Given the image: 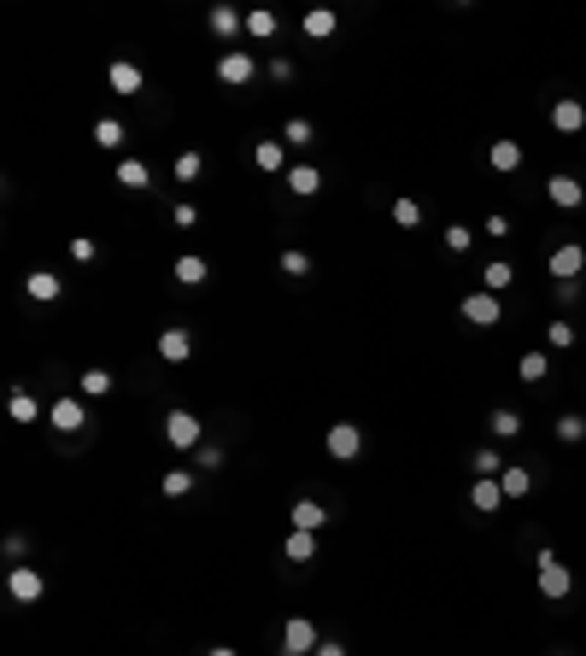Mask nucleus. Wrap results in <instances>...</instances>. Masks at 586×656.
I'll use <instances>...</instances> for the list:
<instances>
[{
    "instance_id": "nucleus-1",
    "label": "nucleus",
    "mask_w": 586,
    "mask_h": 656,
    "mask_svg": "<svg viewBox=\"0 0 586 656\" xmlns=\"http://www.w3.org/2000/svg\"><path fill=\"white\" fill-rule=\"evenodd\" d=\"M533 587H540V598H551V603H563L574 592V574H569V563L545 545L540 557H533Z\"/></svg>"
},
{
    "instance_id": "nucleus-2",
    "label": "nucleus",
    "mask_w": 586,
    "mask_h": 656,
    "mask_svg": "<svg viewBox=\"0 0 586 656\" xmlns=\"http://www.w3.org/2000/svg\"><path fill=\"white\" fill-rule=\"evenodd\" d=\"M458 317H463V322H475V328H499V322H504V299H499V294H487V288H475V294H463V299H458Z\"/></svg>"
},
{
    "instance_id": "nucleus-3",
    "label": "nucleus",
    "mask_w": 586,
    "mask_h": 656,
    "mask_svg": "<svg viewBox=\"0 0 586 656\" xmlns=\"http://www.w3.org/2000/svg\"><path fill=\"white\" fill-rule=\"evenodd\" d=\"M6 598L12 603H42L47 598L42 569H36V563H12V569H6Z\"/></svg>"
},
{
    "instance_id": "nucleus-4",
    "label": "nucleus",
    "mask_w": 586,
    "mask_h": 656,
    "mask_svg": "<svg viewBox=\"0 0 586 656\" xmlns=\"http://www.w3.org/2000/svg\"><path fill=\"white\" fill-rule=\"evenodd\" d=\"M165 446H176V451H199V446H206V428H199L194 410H170V417H165Z\"/></svg>"
},
{
    "instance_id": "nucleus-5",
    "label": "nucleus",
    "mask_w": 586,
    "mask_h": 656,
    "mask_svg": "<svg viewBox=\"0 0 586 656\" xmlns=\"http://www.w3.org/2000/svg\"><path fill=\"white\" fill-rule=\"evenodd\" d=\"M252 77H258V59H252L247 47H224V59H217V83H224V88H247Z\"/></svg>"
},
{
    "instance_id": "nucleus-6",
    "label": "nucleus",
    "mask_w": 586,
    "mask_h": 656,
    "mask_svg": "<svg viewBox=\"0 0 586 656\" xmlns=\"http://www.w3.org/2000/svg\"><path fill=\"white\" fill-rule=\"evenodd\" d=\"M47 422H53L59 433H83V428H88V422H94V417H88V405H83V399H77V393H59L53 405H47Z\"/></svg>"
},
{
    "instance_id": "nucleus-7",
    "label": "nucleus",
    "mask_w": 586,
    "mask_h": 656,
    "mask_svg": "<svg viewBox=\"0 0 586 656\" xmlns=\"http://www.w3.org/2000/svg\"><path fill=\"white\" fill-rule=\"evenodd\" d=\"M322 446H329L335 463H352V458H363V428L358 422H335V428L322 433Z\"/></svg>"
},
{
    "instance_id": "nucleus-8",
    "label": "nucleus",
    "mask_w": 586,
    "mask_h": 656,
    "mask_svg": "<svg viewBox=\"0 0 586 656\" xmlns=\"http://www.w3.org/2000/svg\"><path fill=\"white\" fill-rule=\"evenodd\" d=\"M317 621H305V615H293V621H281V656H311L317 651Z\"/></svg>"
},
{
    "instance_id": "nucleus-9",
    "label": "nucleus",
    "mask_w": 586,
    "mask_h": 656,
    "mask_svg": "<svg viewBox=\"0 0 586 656\" xmlns=\"http://www.w3.org/2000/svg\"><path fill=\"white\" fill-rule=\"evenodd\" d=\"M545 270H551V276L558 281H574L586 270V247L581 240H563V247H551V258H545Z\"/></svg>"
},
{
    "instance_id": "nucleus-10",
    "label": "nucleus",
    "mask_w": 586,
    "mask_h": 656,
    "mask_svg": "<svg viewBox=\"0 0 586 656\" xmlns=\"http://www.w3.org/2000/svg\"><path fill=\"white\" fill-rule=\"evenodd\" d=\"M551 129H558V135H586V106L574 94L551 100Z\"/></svg>"
},
{
    "instance_id": "nucleus-11",
    "label": "nucleus",
    "mask_w": 586,
    "mask_h": 656,
    "mask_svg": "<svg viewBox=\"0 0 586 656\" xmlns=\"http://www.w3.org/2000/svg\"><path fill=\"white\" fill-rule=\"evenodd\" d=\"M206 24H211V36H217L224 47L247 36V12H235V6H211V12H206Z\"/></svg>"
},
{
    "instance_id": "nucleus-12",
    "label": "nucleus",
    "mask_w": 586,
    "mask_h": 656,
    "mask_svg": "<svg viewBox=\"0 0 586 656\" xmlns=\"http://www.w3.org/2000/svg\"><path fill=\"white\" fill-rule=\"evenodd\" d=\"M153 346H159L165 363H188V358H194V335H188V328H159Z\"/></svg>"
},
{
    "instance_id": "nucleus-13",
    "label": "nucleus",
    "mask_w": 586,
    "mask_h": 656,
    "mask_svg": "<svg viewBox=\"0 0 586 656\" xmlns=\"http://www.w3.org/2000/svg\"><path fill=\"white\" fill-rule=\"evenodd\" d=\"M252 165L265 176H288V141H252Z\"/></svg>"
},
{
    "instance_id": "nucleus-14",
    "label": "nucleus",
    "mask_w": 586,
    "mask_h": 656,
    "mask_svg": "<svg viewBox=\"0 0 586 656\" xmlns=\"http://www.w3.org/2000/svg\"><path fill=\"white\" fill-rule=\"evenodd\" d=\"M106 83H112V94H141L147 77H141V65H129V59H112V65H106Z\"/></svg>"
},
{
    "instance_id": "nucleus-15",
    "label": "nucleus",
    "mask_w": 586,
    "mask_h": 656,
    "mask_svg": "<svg viewBox=\"0 0 586 656\" xmlns=\"http://www.w3.org/2000/svg\"><path fill=\"white\" fill-rule=\"evenodd\" d=\"M545 199H551V206H563V211H574V206L586 199V188H581L574 176H563V170H558V176L545 182Z\"/></svg>"
},
{
    "instance_id": "nucleus-16",
    "label": "nucleus",
    "mask_w": 586,
    "mask_h": 656,
    "mask_svg": "<svg viewBox=\"0 0 586 656\" xmlns=\"http://www.w3.org/2000/svg\"><path fill=\"white\" fill-rule=\"evenodd\" d=\"M6 417H12V422H42L47 410H42V399H36L29 387H12V393H6Z\"/></svg>"
},
{
    "instance_id": "nucleus-17",
    "label": "nucleus",
    "mask_w": 586,
    "mask_h": 656,
    "mask_svg": "<svg viewBox=\"0 0 586 656\" xmlns=\"http://www.w3.org/2000/svg\"><path fill=\"white\" fill-rule=\"evenodd\" d=\"M288 522H293L299 533H322V528H329V510H322L317 498H299V504L288 510Z\"/></svg>"
},
{
    "instance_id": "nucleus-18",
    "label": "nucleus",
    "mask_w": 586,
    "mask_h": 656,
    "mask_svg": "<svg viewBox=\"0 0 586 656\" xmlns=\"http://www.w3.org/2000/svg\"><path fill=\"white\" fill-rule=\"evenodd\" d=\"M288 194L317 199V194H322V170H317V165H288Z\"/></svg>"
},
{
    "instance_id": "nucleus-19",
    "label": "nucleus",
    "mask_w": 586,
    "mask_h": 656,
    "mask_svg": "<svg viewBox=\"0 0 586 656\" xmlns=\"http://www.w3.org/2000/svg\"><path fill=\"white\" fill-rule=\"evenodd\" d=\"M24 294L36 299V305H53L59 294H65V281L53 276V270H29V281H24Z\"/></svg>"
},
{
    "instance_id": "nucleus-20",
    "label": "nucleus",
    "mask_w": 586,
    "mask_h": 656,
    "mask_svg": "<svg viewBox=\"0 0 586 656\" xmlns=\"http://www.w3.org/2000/svg\"><path fill=\"white\" fill-rule=\"evenodd\" d=\"M299 29H305L311 42H329V36H335V29H340V18L329 12V6H311V12L299 18Z\"/></svg>"
},
{
    "instance_id": "nucleus-21",
    "label": "nucleus",
    "mask_w": 586,
    "mask_h": 656,
    "mask_svg": "<svg viewBox=\"0 0 586 656\" xmlns=\"http://www.w3.org/2000/svg\"><path fill=\"white\" fill-rule=\"evenodd\" d=\"M170 276H176V288H199V281L211 276V264H206V258H199V252H182V258H176V270H170Z\"/></svg>"
},
{
    "instance_id": "nucleus-22",
    "label": "nucleus",
    "mask_w": 586,
    "mask_h": 656,
    "mask_svg": "<svg viewBox=\"0 0 586 656\" xmlns=\"http://www.w3.org/2000/svg\"><path fill=\"white\" fill-rule=\"evenodd\" d=\"M94 147H106V153H118V158H124V147H129V129L118 124V117H100V124H94Z\"/></svg>"
},
{
    "instance_id": "nucleus-23",
    "label": "nucleus",
    "mask_w": 586,
    "mask_h": 656,
    "mask_svg": "<svg viewBox=\"0 0 586 656\" xmlns=\"http://www.w3.org/2000/svg\"><path fill=\"white\" fill-rule=\"evenodd\" d=\"M147 182H153V170L141 165L135 153H124V158H118V188H129V194H141Z\"/></svg>"
},
{
    "instance_id": "nucleus-24",
    "label": "nucleus",
    "mask_w": 586,
    "mask_h": 656,
    "mask_svg": "<svg viewBox=\"0 0 586 656\" xmlns=\"http://www.w3.org/2000/svg\"><path fill=\"white\" fill-rule=\"evenodd\" d=\"M469 504L481 510V516H492V510H504V487H499V481H481V475H475V487H469Z\"/></svg>"
},
{
    "instance_id": "nucleus-25",
    "label": "nucleus",
    "mask_w": 586,
    "mask_h": 656,
    "mask_svg": "<svg viewBox=\"0 0 586 656\" xmlns=\"http://www.w3.org/2000/svg\"><path fill=\"white\" fill-rule=\"evenodd\" d=\"M487 165L499 170V176H510V170H522V147H517V141H492V147H487Z\"/></svg>"
},
{
    "instance_id": "nucleus-26",
    "label": "nucleus",
    "mask_w": 586,
    "mask_h": 656,
    "mask_svg": "<svg viewBox=\"0 0 586 656\" xmlns=\"http://www.w3.org/2000/svg\"><path fill=\"white\" fill-rule=\"evenodd\" d=\"M510 281H517V270H510V258H492V264L481 270V288H487V294H510Z\"/></svg>"
},
{
    "instance_id": "nucleus-27",
    "label": "nucleus",
    "mask_w": 586,
    "mask_h": 656,
    "mask_svg": "<svg viewBox=\"0 0 586 656\" xmlns=\"http://www.w3.org/2000/svg\"><path fill=\"white\" fill-rule=\"evenodd\" d=\"M281 557H288V563H311V557H317V533H299V528H293L288 539H281Z\"/></svg>"
},
{
    "instance_id": "nucleus-28",
    "label": "nucleus",
    "mask_w": 586,
    "mask_h": 656,
    "mask_svg": "<svg viewBox=\"0 0 586 656\" xmlns=\"http://www.w3.org/2000/svg\"><path fill=\"white\" fill-rule=\"evenodd\" d=\"M281 141H288V147H317V124H311V117H288V124H281Z\"/></svg>"
},
{
    "instance_id": "nucleus-29",
    "label": "nucleus",
    "mask_w": 586,
    "mask_h": 656,
    "mask_svg": "<svg viewBox=\"0 0 586 656\" xmlns=\"http://www.w3.org/2000/svg\"><path fill=\"white\" fill-rule=\"evenodd\" d=\"M487 428H492V440H517V433H522V417H517L510 405H499V410L487 417Z\"/></svg>"
},
{
    "instance_id": "nucleus-30",
    "label": "nucleus",
    "mask_w": 586,
    "mask_h": 656,
    "mask_svg": "<svg viewBox=\"0 0 586 656\" xmlns=\"http://www.w3.org/2000/svg\"><path fill=\"white\" fill-rule=\"evenodd\" d=\"M504 469H510V463L499 458V446H481V451H475V475H481V481H499Z\"/></svg>"
},
{
    "instance_id": "nucleus-31",
    "label": "nucleus",
    "mask_w": 586,
    "mask_h": 656,
    "mask_svg": "<svg viewBox=\"0 0 586 656\" xmlns=\"http://www.w3.org/2000/svg\"><path fill=\"white\" fill-rule=\"evenodd\" d=\"M159 492H165V498H188V492H194V469H165Z\"/></svg>"
},
{
    "instance_id": "nucleus-32",
    "label": "nucleus",
    "mask_w": 586,
    "mask_h": 656,
    "mask_svg": "<svg viewBox=\"0 0 586 656\" xmlns=\"http://www.w3.org/2000/svg\"><path fill=\"white\" fill-rule=\"evenodd\" d=\"M276 12H270V6H258V12H247V36L252 42H270V36H276Z\"/></svg>"
},
{
    "instance_id": "nucleus-33",
    "label": "nucleus",
    "mask_w": 586,
    "mask_h": 656,
    "mask_svg": "<svg viewBox=\"0 0 586 656\" xmlns=\"http://www.w3.org/2000/svg\"><path fill=\"white\" fill-rule=\"evenodd\" d=\"M311 270H317V264H311V252H299V247H288V252H281V276H293V281H305V276H311Z\"/></svg>"
},
{
    "instance_id": "nucleus-34",
    "label": "nucleus",
    "mask_w": 586,
    "mask_h": 656,
    "mask_svg": "<svg viewBox=\"0 0 586 656\" xmlns=\"http://www.w3.org/2000/svg\"><path fill=\"white\" fill-rule=\"evenodd\" d=\"M499 487H504V498H528V492H533V475H528V469H504Z\"/></svg>"
},
{
    "instance_id": "nucleus-35",
    "label": "nucleus",
    "mask_w": 586,
    "mask_h": 656,
    "mask_svg": "<svg viewBox=\"0 0 586 656\" xmlns=\"http://www.w3.org/2000/svg\"><path fill=\"white\" fill-rule=\"evenodd\" d=\"M517 376L522 381H545V376H551V352H528V358L517 363Z\"/></svg>"
},
{
    "instance_id": "nucleus-36",
    "label": "nucleus",
    "mask_w": 586,
    "mask_h": 656,
    "mask_svg": "<svg viewBox=\"0 0 586 656\" xmlns=\"http://www.w3.org/2000/svg\"><path fill=\"white\" fill-rule=\"evenodd\" d=\"M112 393V369H83V399H106Z\"/></svg>"
},
{
    "instance_id": "nucleus-37",
    "label": "nucleus",
    "mask_w": 586,
    "mask_h": 656,
    "mask_svg": "<svg viewBox=\"0 0 586 656\" xmlns=\"http://www.w3.org/2000/svg\"><path fill=\"white\" fill-rule=\"evenodd\" d=\"M545 346H551V352H569V346H574V322H563V317H558L551 328H545Z\"/></svg>"
},
{
    "instance_id": "nucleus-38",
    "label": "nucleus",
    "mask_w": 586,
    "mask_h": 656,
    "mask_svg": "<svg viewBox=\"0 0 586 656\" xmlns=\"http://www.w3.org/2000/svg\"><path fill=\"white\" fill-rule=\"evenodd\" d=\"M199 170H206V158L188 147V153H176V182H199Z\"/></svg>"
},
{
    "instance_id": "nucleus-39",
    "label": "nucleus",
    "mask_w": 586,
    "mask_h": 656,
    "mask_svg": "<svg viewBox=\"0 0 586 656\" xmlns=\"http://www.w3.org/2000/svg\"><path fill=\"white\" fill-rule=\"evenodd\" d=\"M393 223H399V229H417L422 223V206H417V199H393Z\"/></svg>"
},
{
    "instance_id": "nucleus-40",
    "label": "nucleus",
    "mask_w": 586,
    "mask_h": 656,
    "mask_svg": "<svg viewBox=\"0 0 586 656\" xmlns=\"http://www.w3.org/2000/svg\"><path fill=\"white\" fill-rule=\"evenodd\" d=\"M558 440H563V446L586 440V417H574V410H569V417H558Z\"/></svg>"
},
{
    "instance_id": "nucleus-41",
    "label": "nucleus",
    "mask_w": 586,
    "mask_h": 656,
    "mask_svg": "<svg viewBox=\"0 0 586 656\" xmlns=\"http://www.w3.org/2000/svg\"><path fill=\"white\" fill-rule=\"evenodd\" d=\"M440 240H446V252H458V258H463V252H469V247H475V229H463V223H452V229H446V235H440Z\"/></svg>"
},
{
    "instance_id": "nucleus-42",
    "label": "nucleus",
    "mask_w": 586,
    "mask_h": 656,
    "mask_svg": "<svg viewBox=\"0 0 586 656\" xmlns=\"http://www.w3.org/2000/svg\"><path fill=\"white\" fill-rule=\"evenodd\" d=\"M70 258H77V264H94V258H100V247H94V240H88V235H70Z\"/></svg>"
},
{
    "instance_id": "nucleus-43",
    "label": "nucleus",
    "mask_w": 586,
    "mask_h": 656,
    "mask_svg": "<svg viewBox=\"0 0 586 656\" xmlns=\"http://www.w3.org/2000/svg\"><path fill=\"white\" fill-rule=\"evenodd\" d=\"M170 223H176V229H194V223H199V206L176 199V206H170Z\"/></svg>"
},
{
    "instance_id": "nucleus-44",
    "label": "nucleus",
    "mask_w": 586,
    "mask_h": 656,
    "mask_svg": "<svg viewBox=\"0 0 586 656\" xmlns=\"http://www.w3.org/2000/svg\"><path fill=\"white\" fill-rule=\"evenodd\" d=\"M194 463H199V469H224V446H199Z\"/></svg>"
},
{
    "instance_id": "nucleus-45",
    "label": "nucleus",
    "mask_w": 586,
    "mask_h": 656,
    "mask_svg": "<svg viewBox=\"0 0 586 656\" xmlns=\"http://www.w3.org/2000/svg\"><path fill=\"white\" fill-rule=\"evenodd\" d=\"M481 235H492V240H504V235H510V217H504V211H492V217H487V229H481Z\"/></svg>"
},
{
    "instance_id": "nucleus-46",
    "label": "nucleus",
    "mask_w": 586,
    "mask_h": 656,
    "mask_svg": "<svg viewBox=\"0 0 586 656\" xmlns=\"http://www.w3.org/2000/svg\"><path fill=\"white\" fill-rule=\"evenodd\" d=\"M270 83H293V65H288V59H270Z\"/></svg>"
},
{
    "instance_id": "nucleus-47",
    "label": "nucleus",
    "mask_w": 586,
    "mask_h": 656,
    "mask_svg": "<svg viewBox=\"0 0 586 656\" xmlns=\"http://www.w3.org/2000/svg\"><path fill=\"white\" fill-rule=\"evenodd\" d=\"M311 656H346V644H340V639H322V644H317V651H311Z\"/></svg>"
},
{
    "instance_id": "nucleus-48",
    "label": "nucleus",
    "mask_w": 586,
    "mask_h": 656,
    "mask_svg": "<svg viewBox=\"0 0 586 656\" xmlns=\"http://www.w3.org/2000/svg\"><path fill=\"white\" fill-rule=\"evenodd\" d=\"M206 656H240V651H229V644H217V651H206Z\"/></svg>"
},
{
    "instance_id": "nucleus-49",
    "label": "nucleus",
    "mask_w": 586,
    "mask_h": 656,
    "mask_svg": "<svg viewBox=\"0 0 586 656\" xmlns=\"http://www.w3.org/2000/svg\"><path fill=\"white\" fill-rule=\"evenodd\" d=\"M581 153H586V141H581Z\"/></svg>"
},
{
    "instance_id": "nucleus-50",
    "label": "nucleus",
    "mask_w": 586,
    "mask_h": 656,
    "mask_svg": "<svg viewBox=\"0 0 586 656\" xmlns=\"http://www.w3.org/2000/svg\"><path fill=\"white\" fill-rule=\"evenodd\" d=\"M551 656H563V651H551Z\"/></svg>"
}]
</instances>
